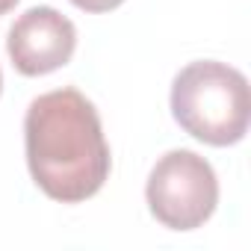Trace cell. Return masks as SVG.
<instances>
[{"instance_id":"3957f363","label":"cell","mask_w":251,"mask_h":251,"mask_svg":"<svg viewBox=\"0 0 251 251\" xmlns=\"http://www.w3.org/2000/svg\"><path fill=\"white\" fill-rule=\"evenodd\" d=\"M145 198L160 225L172 230H195L219 204V180L204 157L180 148L157 160L148 175Z\"/></svg>"},{"instance_id":"6da1fadb","label":"cell","mask_w":251,"mask_h":251,"mask_svg":"<svg viewBox=\"0 0 251 251\" xmlns=\"http://www.w3.org/2000/svg\"><path fill=\"white\" fill-rule=\"evenodd\" d=\"M24 148L36 186L53 201L80 204L109 177V145L98 109L77 89H53L30 103Z\"/></svg>"},{"instance_id":"5b68a950","label":"cell","mask_w":251,"mask_h":251,"mask_svg":"<svg viewBox=\"0 0 251 251\" xmlns=\"http://www.w3.org/2000/svg\"><path fill=\"white\" fill-rule=\"evenodd\" d=\"M71 3L83 12H109V9L121 6L124 0H71Z\"/></svg>"},{"instance_id":"52a82bcc","label":"cell","mask_w":251,"mask_h":251,"mask_svg":"<svg viewBox=\"0 0 251 251\" xmlns=\"http://www.w3.org/2000/svg\"><path fill=\"white\" fill-rule=\"evenodd\" d=\"M0 89H3V77H0Z\"/></svg>"},{"instance_id":"277c9868","label":"cell","mask_w":251,"mask_h":251,"mask_svg":"<svg viewBox=\"0 0 251 251\" xmlns=\"http://www.w3.org/2000/svg\"><path fill=\"white\" fill-rule=\"evenodd\" d=\"M74 48H77V30L53 6L27 9L9 27L6 39L9 59L24 77H42L62 68L74 56Z\"/></svg>"},{"instance_id":"8992f818","label":"cell","mask_w":251,"mask_h":251,"mask_svg":"<svg viewBox=\"0 0 251 251\" xmlns=\"http://www.w3.org/2000/svg\"><path fill=\"white\" fill-rule=\"evenodd\" d=\"M15 3L18 0H0V15H6L9 9H15Z\"/></svg>"},{"instance_id":"7a4b0ae2","label":"cell","mask_w":251,"mask_h":251,"mask_svg":"<svg viewBox=\"0 0 251 251\" xmlns=\"http://www.w3.org/2000/svg\"><path fill=\"white\" fill-rule=\"evenodd\" d=\"M172 115L204 145H236L251 118L245 74L216 59L189 62L172 83Z\"/></svg>"}]
</instances>
